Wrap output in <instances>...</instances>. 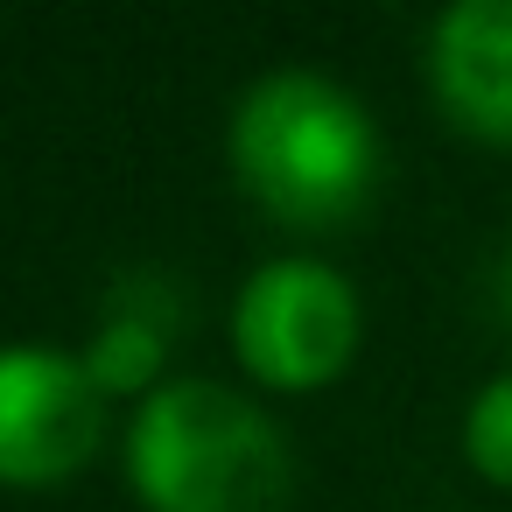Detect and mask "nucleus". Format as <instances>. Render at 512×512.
Returning <instances> with one entry per match:
<instances>
[{"label":"nucleus","instance_id":"1","mask_svg":"<svg viewBox=\"0 0 512 512\" xmlns=\"http://www.w3.org/2000/svg\"><path fill=\"white\" fill-rule=\"evenodd\" d=\"M232 169L239 190L288 232H337L372 204L386 155L379 127L344 85L316 71H274L246 85L232 113Z\"/></svg>","mask_w":512,"mask_h":512},{"label":"nucleus","instance_id":"2","mask_svg":"<svg viewBox=\"0 0 512 512\" xmlns=\"http://www.w3.org/2000/svg\"><path fill=\"white\" fill-rule=\"evenodd\" d=\"M127 477L148 512H281L295 470L260 400L218 379H169L134 407Z\"/></svg>","mask_w":512,"mask_h":512},{"label":"nucleus","instance_id":"3","mask_svg":"<svg viewBox=\"0 0 512 512\" xmlns=\"http://www.w3.org/2000/svg\"><path fill=\"white\" fill-rule=\"evenodd\" d=\"M232 351L274 393L330 386L358 351V295L323 260H267L232 302Z\"/></svg>","mask_w":512,"mask_h":512},{"label":"nucleus","instance_id":"4","mask_svg":"<svg viewBox=\"0 0 512 512\" xmlns=\"http://www.w3.org/2000/svg\"><path fill=\"white\" fill-rule=\"evenodd\" d=\"M106 442V393L85 358L8 344L0 351V484H57Z\"/></svg>","mask_w":512,"mask_h":512},{"label":"nucleus","instance_id":"5","mask_svg":"<svg viewBox=\"0 0 512 512\" xmlns=\"http://www.w3.org/2000/svg\"><path fill=\"white\" fill-rule=\"evenodd\" d=\"M428 85L470 141L512 148V0H456L435 15Z\"/></svg>","mask_w":512,"mask_h":512},{"label":"nucleus","instance_id":"6","mask_svg":"<svg viewBox=\"0 0 512 512\" xmlns=\"http://www.w3.org/2000/svg\"><path fill=\"white\" fill-rule=\"evenodd\" d=\"M176 323H183V309H176V288L162 274L113 281V295L99 309V330L85 344V372L99 379V393H141V386H155Z\"/></svg>","mask_w":512,"mask_h":512},{"label":"nucleus","instance_id":"7","mask_svg":"<svg viewBox=\"0 0 512 512\" xmlns=\"http://www.w3.org/2000/svg\"><path fill=\"white\" fill-rule=\"evenodd\" d=\"M463 456L477 477L512 491V372H498L463 414Z\"/></svg>","mask_w":512,"mask_h":512}]
</instances>
